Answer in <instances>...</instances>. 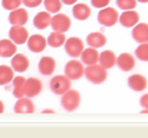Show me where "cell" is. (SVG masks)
Returning <instances> with one entry per match:
<instances>
[{
    "label": "cell",
    "mask_w": 148,
    "mask_h": 138,
    "mask_svg": "<svg viewBox=\"0 0 148 138\" xmlns=\"http://www.w3.org/2000/svg\"><path fill=\"white\" fill-rule=\"evenodd\" d=\"M107 69L103 68L101 64H91L85 68L84 77L88 79L90 83L95 85H100L107 80Z\"/></svg>",
    "instance_id": "obj_1"
},
{
    "label": "cell",
    "mask_w": 148,
    "mask_h": 138,
    "mask_svg": "<svg viewBox=\"0 0 148 138\" xmlns=\"http://www.w3.org/2000/svg\"><path fill=\"white\" fill-rule=\"evenodd\" d=\"M97 21L104 27H113L116 22H119V14L114 8H103L97 15Z\"/></svg>",
    "instance_id": "obj_2"
},
{
    "label": "cell",
    "mask_w": 148,
    "mask_h": 138,
    "mask_svg": "<svg viewBox=\"0 0 148 138\" xmlns=\"http://www.w3.org/2000/svg\"><path fill=\"white\" fill-rule=\"evenodd\" d=\"M80 93L77 90H68L66 93L62 95L61 98V104H62L63 109L67 111H74L79 108L80 105Z\"/></svg>",
    "instance_id": "obj_3"
},
{
    "label": "cell",
    "mask_w": 148,
    "mask_h": 138,
    "mask_svg": "<svg viewBox=\"0 0 148 138\" xmlns=\"http://www.w3.org/2000/svg\"><path fill=\"white\" fill-rule=\"evenodd\" d=\"M84 72H85V67L82 61H78L74 58L66 63L64 75L71 80H79L80 78H83Z\"/></svg>",
    "instance_id": "obj_4"
},
{
    "label": "cell",
    "mask_w": 148,
    "mask_h": 138,
    "mask_svg": "<svg viewBox=\"0 0 148 138\" xmlns=\"http://www.w3.org/2000/svg\"><path fill=\"white\" fill-rule=\"evenodd\" d=\"M84 41L78 36H72L69 39H66L64 42V50L68 56L72 58H78L80 57L83 50H84Z\"/></svg>",
    "instance_id": "obj_5"
},
{
    "label": "cell",
    "mask_w": 148,
    "mask_h": 138,
    "mask_svg": "<svg viewBox=\"0 0 148 138\" xmlns=\"http://www.w3.org/2000/svg\"><path fill=\"white\" fill-rule=\"evenodd\" d=\"M50 89L55 95L62 96L63 93L71 90V79L66 75H56L50 80Z\"/></svg>",
    "instance_id": "obj_6"
},
{
    "label": "cell",
    "mask_w": 148,
    "mask_h": 138,
    "mask_svg": "<svg viewBox=\"0 0 148 138\" xmlns=\"http://www.w3.org/2000/svg\"><path fill=\"white\" fill-rule=\"evenodd\" d=\"M50 26L52 27L53 30H56V32L66 33V32H68V30L71 29L72 21L67 15L57 12V14H55V16H52Z\"/></svg>",
    "instance_id": "obj_7"
},
{
    "label": "cell",
    "mask_w": 148,
    "mask_h": 138,
    "mask_svg": "<svg viewBox=\"0 0 148 138\" xmlns=\"http://www.w3.org/2000/svg\"><path fill=\"white\" fill-rule=\"evenodd\" d=\"M9 36L16 45H23L27 42L29 34L23 26H12L9 30Z\"/></svg>",
    "instance_id": "obj_8"
},
{
    "label": "cell",
    "mask_w": 148,
    "mask_h": 138,
    "mask_svg": "<svg viewBox=\"0 0 148 138\" xmlns=\"http://www.w3.org/2000/svg\"><path fill=\"white\" fill-rule=\"evenodd\" d=\"M42 91V83L36 78H28L26 80V85H24V96L33 98L40 95Z\"/></svg>",
    "instance_id": "obj_9"
},
{
    "label": "cell",
    "mask_w": 148,
    "mask_h": 138,
    "mask_svg": "<svg viewBox=\"0 0 148 138\" xmlns=\"http://www.w3.org/2000/svg\"><path fill=\"white\" fill-rule=\"evenodd\" d=\"M27 45H28L29 51H32L34 53H40L46 49L47 40L40 34H34L28 38Z\"/></svg>",
    "instance_id": "obj_10"
},
{
    "label": "cell",
    "mask_w": 148,
    "mask_h": 138,
    "mask_svg": "<svg viewBox=\"0 0 148 138\" xmlns=\"http://www.w3.org/2000/svg\"><path fill=\"white\" fill-rule=\"evenodd\" d=\"M14 110L17 114H33L35 110V107H34L32 98L23 96L21 98H17Z\"/></svg>",
    "instance_id": "obj_11"
},
{
    "label": "cell",
    "mask_w": 148,
    "mask_h": 138,
    "mask_svg": "<svg viewBox=\"0 0 148 138\" xmlns=\"http://www.w3.org/2000/svg\"><path fill=\"white\" fill-rule=\"evenodd\" d=\"M119 22L123 27L132 28L140 22V15L135 10H124V12L119 15Z\"/></svg>",
    "instance_id": "obj_12"
},
{
    "label": "cell",
    "mask_w": 148,
    "mask_h": 138,
    "mask_svg": "<svg viewBox=\"0 0 148 138\" xmlns=\"http://www.w3.org/2000/svg\"><path fill=\"white\" fill-rule=\"evenodd\" d=\"M116 66H118L123 72H130L136 66V59L135 56L129 52H123L116 57Z\"/></svg>",
    "instance_id": "obj_13"
},
{
    "label": "cell",
    "mask_w": 148,
    "mask_h": 138,
    "mask_svg": "<svg viewBox=\"0 0 148 138\" xmlns=\"http://www.w3.org/2000/svg\"><path fill=\"white\" fill-rule=\"evenodd\" d=\"M9 22L11 26H24L28 22V12L26 9L18 8L10 12L9 15Z\"/></svg>",
    "instance_id": "obj_14"
},
{
    "label": "cell",
    "mask_w": 148,
    "mask_h": 138,
    "mask_svg": "<svg viewBox=\"0 0 148 138\" xmlns=\"http://www.w3.org/2000/svg\"><path fill=\"white\" fill-rule=\"evenodd\" d=\"M11 67L17 73H24L29 68V59L23 53H15L11 58Z\"/></svg>",
    "instance_id": "obj_15"
},
{
    "label": "cell",
    "mask_w": 148,
    "mask_h": 138,
    "mask_svg": "<svg viewBox=\"0 0 148 138\" xmlns=\"http://www.w3.org/2000/svg\"><path fill=\"white\" fill-rule=\"evenodd\" d=\"M38 67L40 74L49 77V75H52L55 69H56V61H55V58L50 57V56H44V57L40 58Z\"/></svg>",
    "instance_id": "obj_16"
},
{
    "label": "cell",
    "mask_w": 148,
    "mask_h": 138,
    "mask_svg": "<svg viewBox=\"0 0 148 138\" xmlns=\"http://www.w3.org/2000/svg\"><path fill=\"white\" fill-rule=\"evenodd\" d=\"M73 16L78 21H86L91 16V8L84 3H75L73 5Z\"/></svg>",
    "instance_id": "obj_17"
},
{
    "label": "cell",
    "mask_w": 148,
    "mask_h": 138,
    "mask_svg": "<svg viewBox=\"0 0 148 138\" xmlns=\"http://www.w3.org/2000/svg\"><path fill=\"white\" fill-rule=\"evenodd\" d=\"M127 85L136 92H142L147 89V79L141 74L130 75L127 79Z\"/></svg>",
    "instance_id": "obj_18"
},
{
    "label": "cell",
    "mask_w": 148,
    "mask_h": 138,
    "mask_svg": "<svg viewBox=\"0 0 148 138\" xmlns=\"http://www.w3.org/2000/svg\"><path fill=\"white\" fill-rule=\"evenodd\" d=\"M132 38L134 40L142 44V42H148V24L147 23H137L135 27H132Z\"/></svg>",
    "instance_id": "obj_19"
},
{
    "label": "cell",
    "mask_w": 148,
    "mask_h": 138,
    "mask_svg": "<svg viewBox=\"0 0 148 138\" xmlns=\"http://www.w3.org/2000/svg\"><path fill=\"white\" fill-rule=\"evenodd\" d=\"M98 57H100V52L97 51V49L91 46L88 49H84L82 55H80V58H82L84 66H91L98 63Z\"/></svg>",
    "instance_id": "obj_20"
},
{
    "label": "cell",
    "mask_w": 148,
    "mask_h": 138,
    "mask_svg": "<svg viewBox=\"0 0 148 138\" xmlns=\"http://www.w3.org/2000/svg\"><path fill=\"white\" fill-rule=\"evenodd\" d=\"M98 64H101L103 68L110 69L116 64V56L112 50H104L100 53L98 57Z\"/></svg>",
    "instance_id": "obj_21"
},
{
    "label": "cell",
    "mask_w": 148,
    "mask_h": 138,
    "mask_svg": "<svg viewBox=\"0 0 148 138\" xmlns=\"http://www.w3.org/2000/svg\"><path fill=\"white\" fill-rule=\"evenodd\" d=\"M51 18H52V16L49 11H41L35 15L34 20H33V24L35 28H38L40 30L46 29L51 24Z\"/></svg>",
    "instance_id": "obj_22"
},
{
    "label": "cell",
    "mask_w": 148,
    "mask_h": 138,
    "mask_svg": "<svg viewBox=\"0 0 148 138\" xmlns=\"http://www.w3.org/2000/svg\"><path fill=\"white\" fill-rule=\"evenodd\" d=\"M17 52L16 44L11 39H1L0 40V57H12Z\"/></svg>",
    "instance_id": "obj_23"
},
{
    "label": "cell",
    "mask_w": 148,
    "mask_h": 138,
    "mask_svg": "<svg viewBox=\"0 0 148 138\" xmlns=\"http://www.w3.org/2000/svg\"><path fill=\"white\" fill-rule=\"evenodd\" d=\"M86 42L88 45L95 49H100L107 44V38L104 36L101 32H92L86 38Z\"/></svg>",
    "instance_id": "obj_24"
},
{
    "label": "cell",
    "mask_w": 148,
    "mask_h": 138,
    "mask_svg": "<svg viewBox=\"0 0 148 138\" xmlns=\"http://www.w3.org/2000/svg\"><path fill=\"white\" fill-rule=\"evenodd\" d=\"M14 75H15V70L12 69V67L6 64L0 66V86H5L12 83V80L15 78Z\"/></svg>",
    "instance_id": "obj_25"
},
{
    "label": "cell",
    "mask_w": 148,
    "mask_h": 138,
    "mask_svg": "<svg viewBox=\"0 0 148 138\" xmlns=\"http://www.w3.org/2000/svg\"><path fill=\"white\" fill-rule=\"evenodd\" d=\"M26 78L23 77H16L14 78L12 80V86H14V89H12V93H14V96L16 98H21L24 96V85H26Z\"/></svg>",
    "instance_id": "obj_26"
},
{
    "label": "cell",
    "mask_w": 148,
    "mask_h": 138,
    "mask_svg": "<svg viewBox=\"0 0 148 138\" xmlns=\"http://www.w3.org/2000/svg\"><path fill=\"white\" fill-rule=\"evenodd\" d=\"M46 40H47V44L51 47H61V46H63L64 42H66V35H64V33L53 30V32L49 35V38Z\"/></svg>",
    "instance_id": "obj_27"
},
{
    "label": "cell",
    "mask_w": 148,
    "mask_h": 138,
    "mask_svg": "<svg viewBox=\"0 0 148 138\" xmlns=\"http://www.w3.org/2000/svg\"><path fill=\"white\" fill-rule=\"evenodd\" d=\"M44 6L50 14H57L62 9V1L61 0H44Z\"/></svg>",
    "instance_id": "obj_28"
},
{
    "label": "cell",
    "mask_w": 148,
    "mask_h": 138,
    "mask_svg": "<svg viewBox=\"0 0 148 138\" xmlns=\"http://www.w3.org/2000/svg\"><path fill=\"white\" fill-rule=\"evenodd\" d=\"M135 56L141 61L148 62V42L140 44L137 49L135 50Z\"/></svg>",
    "instance_id": "obj_29"
},
{
    "label": "cell",
    "mask_w": 148,
    "mask_h": 138,
    "mask_svg": "<svg viewBox=\"0 0 148 138\" xmlns=\"http://www.w3.org/2000/svg\"><path fill=\"white\" fill-rule=\"evenodd\" d=\"M116 5L123 11L124 10H135L137 5V0H116Z\"/></svg>",
    "instance_id": "obj_30"
},
{
    "label": "cell",
    "mask_w": 148,
    "mask_h": 138,
    "mask_svg": "<svg viewBox=\"0 0 148 138\" xmlns=\"http://www.w3.org/2000/svg\"><path fill=\"white\" fill-rule=\"evenodd\" d=\"M22 4V0H3L1 1V5L5 10H9V11H12L15 9H18Z\"/></svg>",
    "instance_id": "obj_31"
},
{
    "label": "cell",
    "mask_w": 148,
    "mask_h": 138,
    "mask_svg": "<svg viewBox=\"0 0 148 138\" xmlns=\"http://www.w3.org/2000/svg\"><path fill=\"white\" fill-rule=\"evenodd\" d=\"M109 4H110V0H91V5L100 10L103 8H107Z\"/></svg>",
    "instance_id": "obj_32"
},
{
    "label": "cell",
    "mask_w": 148,
    "mask_h": 138,
    "mask_svg": "<svg viewBox=\"0 0 148 138\" xmlns=\"http://www.w3.org/2000/svg\"><path fill=\"white\" fill-rule=\"evenodd\" d=\"M44 1V0H22L23 5H26L27 8H38V6Z\"/></svg>",
    "instance_id": "obj_33"
},
{
    "label": "cell",
    "mask_w": 148,
    "mask_h": 138,
    "mask_svg": "<svg viewBox=\"0 0 148 138\" xmlns=\"http://www.w3.org/2000/svg\"><path fill=\"white\" fill-rule=\"evenodd\" d=\"M140 104L142 105V108H148V93L143 95L140 99Z\"/></svg>",
    "instance_id": "obj_34"
},
{
    "label": "cell",
    "mask_w": 148,
    "mask_h": 138,
    "mask_svg": "<svg viewBox=\"0 0 148 138\" xmlns=\"http://www.w3.org/2000/svg\"><path fill=\"white\" fill-rule=\"evenodd\" d=\"M62 1V4H66V5H74L78 0H61Z\"/></svg>",
    "instance_id": "obj_35"
},
{
    "label": "cell",
    "mask_w": 148,
    "mask_h": 138,
    "mask_svg": "<svg viewBox=\"0 0 148 138\" xmlns=\"http://www.w3.org/2000/svg\"><path fill=\"white\" fill-rule=\"evenodd\" d=\"M4 110H5V105H4V102L0 99V114L1 113H4Z\"/></svg>",
    "instance_id": "obj_36"
},
{
    "label": "cell",
    "mask_w": 148,
    "mask_h": 138,
    "mask_svg": "<svg viewBox=\"0 0 148 138\" xmlns=\"http://www.w3.org/2000/svg\"><path fill=\"white\" fill-rule=\"evenodd\" d=\"M53 110L52 109H45V110H42V114H53Z\"/></svg>",
    "instance_id": "obj_37"
},
{
    "label": "cell",
    "mask_w": 148,
    "mask_h": 138,
    "mask_svg": "<svg viewBox=\"0 0 148 138\" xmlns=\"http://www.w3.org/2000/svg\"><path fill=\"white\" fill-rule=\"evenodd\" d=\"M141 113H142V114H148V108H143L141 110Z\"/></svg>",
    "instance_id": "obj_38"
},
{
    "label": "cell",
    "mask_w": 148,
    "mask_h": 138,
    "mask_svg": "<svg viewBox=\"0 0 148 138\" xmlns=\"http://www.w3.org/2000/svg\"><path fill=\"white\" fill-rule=\"evenodd\" d=\"M137 1H140V3H143V4H146V3H148V0H137Z\"/></svg>",
    "instance_id": "obj_39"
}]
</instances>
